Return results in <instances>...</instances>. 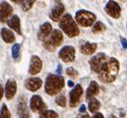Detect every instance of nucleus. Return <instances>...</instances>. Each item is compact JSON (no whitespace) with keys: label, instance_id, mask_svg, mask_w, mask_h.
Segmentation results:
<instances>
[{"label":"nucleus","instance_id":"obj_2","mask_svg":"<svg viewBox=\"0 0 127 118\" xmlns=\"http://www.w3.org/2000/svg\"><path fill=\"white\" fill-rule=\"evenodd\" d=\"M64 87V79L60 75L49 74L45 81V92L48 95L58 94Z\"/></svg>","mask_w":127,"mask_h":118},{"label":"nucleus","instance_id":"obj_24","mask_svg":"<svg viewBox=\"0 0 127 118\" xmlns=\"http://www.w3.org/2000/svg\"><path fill=\"white\" fill-rule=\"evenodd\" d=\"M11 53H12V57L15 61H18L19 60V57H20V44H14L12 46V49H11Z\"/></svg>","mask_w":127,"mask_h":118},{"label":"nucleus","instance_id":"obj_31","mask_svg":"<svg viewBox=\"0 0 127 118\" xmlns=\"http://www.w3.org/2000/svg\"><path fill=\"white\" fill-rule=\"evenodd\" d=\"M76 118H90V117H89V115H88L87 113H81V114H79Z\"/></svg>","mask_w":127,"mask_h":118},{"label":"nucleus","instance_id":"obj_6","mask_svg":"<svg viewBox=\"0 0 127 118\" xmlns=\"http://www.w3.org/2000/svg\"><path fill=\"white\" fill-rule=\"evenodd\" d=\"M75 18H76V22L83 26V27H88V26H91L95 20H96V16H95L94 13L90 12V11H87V10H79L76 12V15H75Z\"/></svg>","mask_w":127,"mask_h":118},{"label":"nucleus","instance_id":"obj_9","mask_svg":"<svg viewBox=\"0 0 127 118\" xmlns=\"http://www.w3.org/2000/svg\"><path fill=\"white\" fill-rule=\"evenodd\" d=\"M105 12L112 18H119L121 15V8L114 0H109L105 6Z\"/></svg>","mask_w":127,"mask_h":118},{"label":"nucleus","instance_id":"obj_11","mask_svg":"<svg viewBox=\"0 0 127 118\" xmlns=\"http://www.w3.org/2000/svg\"><path fill=\"white\" fill-rule=\"evenodd\" d=\"M42 69V61L41 59L36 56V55H33L31 57V60H30V66H29V73L31 75H35L37 73H39Z\"/></svg>","mask_w":127,"mask_h":118},{"label":"nucleus","instance_id":"obj_13","mask_svg":"<svg viewBox=\"0 0 127 118\" xmlns=\"http://www.w3.org/2000/svg\"><path fill=\"white\" fill-rule=\"evenodd\" d=\"M42 86V80L38 77H32V78H28L25 81V88L29 91L35 92L37 91L39 88Z\"/></svg>","mask_w":127,"mask_h":118},{"label":"nucleus","instance_id":"obj_30","mask_svg":"<svg viewBox=\"0 0 127 118\" xmlns=\"http://www.w3.org/2000/svg\"><path fill=\"white\" fill-rule=\"evenodd\" d=\"M120 40H121L122 46H123L125 49H127V40H126L125 38H123V37H120Z\"/></svg>","mask_w":127,"mask_h":118},{"label":"nucleus","instance_id":"obj_34","mask_svg":"<svg viewBox=\"0 0 127 118\" xmlns=\"http://www.w3.org/2000/svg\"><path fill=\"white\" fill-rule=\"evenodd\" d=\"M13 2H15V3H23L25 0H12Z\"/></svg>","mask_w":127,"mask_h":118},{"label":"nucleus","instance_id":"obj_16","mask_svg":"<svg viewBox=\"0 0 127 118\" xmlns=\"http://www.w3.org/2000/svg\"><path fill=\"white\" fill-rule=\"evenodd\" d=\"M52 32V25L49 22H45L44 24H42L39 28V31L37 34V37L39 40L44 41L46 40V37Z\"/></svg>","mask_w":127,"mask_h":118},{"label":"nucleus","instance_id":"obj_14","mask_svg":"<svg viewBox=\"0 0 127 118\" xmlns=\"http://www.w3.org/2000/svg\"><path fill=\"white\" fill-rule=\"evenodd\" d=\"M17 91V84L14 79H8L5 84V96L8 100L12 99Z\"/></svg>","mask_w":127,"mask_h":118},{"label":"nucleus","instance_id":"obj_22","mask_svg":"<svg viewBox=\"0 0 127 118\" xmlns=\"http://www.w3.org/2000/svg\"><path fill=\"white\" fill-rule=\"evenodd\" d=\"M99 108H100V102L97 99H95V98L90 99L89 104H88V109L90 112H97Z\"/></svg>","mask_w":127,"mask_h":118},{"label":"nucleus","instance_id":"obj_21","mask_svg":"<svg viewBox=\"0 0 127 118\" xmlns=\"http://www.w3.org/2000/svg\"><path fill=\"white\" fill-rule=\"evenodd\" d=\"M1 36H2V39L6 43H12L15 41V35L13 34L12 31L9 30V29L2 28L1 29Z\"/></svg>","mask_w":127,"mask_h":118},{"label":"nucleus","instance_id":"obj_35","mask_svg":"<svg viewBox=\"0 0 127 118\" xmlns=\"http://www.w3.org/2000/svg\"><path fill=\"white\" fill-rule=\"evenodd\" d=\"M61 69H62V67H61V65H58V67H57V73H61Z\"/></svg>","mask_w":127,"mask_h":118},{"label":"nucleus","instance_id":"obj_32","mask_svg":"<svg viewBox=\"0 0 127 118\" xmlns=\"http://www.w3.org/2000/svg\"><path fill=\"white\" fill-rule=\"evenodd\" d=\"M93 118H104V116L101 114V113H96V114H95L94 116H93Z\"/></svg>","mask_w":127,"mask_h":118},{"label":"nucleus","instance_id":"obj_39","mask_svg":"<svg viewBox=\"0 0 127 118\" xmlns=\"http://www.w3.org/2000/svg\"><path fill=\"white\" fill-rule=\"evenodd\" d=\"M39 118H43V117H41V116H40V117H39Z\"/></svg>","mask_w":127,"mask_h":118},{"label":"nucleus","instance_id":"obj_5","mask_svg":"<svg viewBox=\"0 0 127 118\" xmlns=\"http://www.w3.org/2000/svg\"><path fill=\"white\" fill-rule=\"evenodd\" d=\"M62 41H63L62 32H60V30H58V29H55V30H53V32L51 33L50 37L47 40H44L43 46L48 51H54L57 47L60 46Z\"/></svg>","mask_w":127,"mask_h":118},{"label":"nucleus","instance_id":"obj_7","mask_svg":"<svg viewBox=\"0 0 127 118\" xmlns=\"http://www.w3.org/2000/svg\"><path fill=\"white\" fill-rule=\"evenodd\" d=\"M82 94H83L82 86L80 84H77L69 93V104L71 107H75L79 103Z\"/></svg>","mask_w":127,"mask_h":118},{"label":"nucleus","instance_id":"obj_12","mask_svg":"<svg viewBox=\"0 0 127 118\" xmlns=\"http://www.w3.org/2000/svg\"><path fill=\"white\" fill-rule=\"evenodd\" d=\"M65 8H64V5H63L61 2L57 1L56 4L53 6L51 12H50V19L54 22H57L60 20V17H62V14L64 12Z\"/></svg>","mask_w":127,"mask_h":118},{"label":"nucleus","instance_id":"obj_4","mask_svg":"<svg viewBox=\"0 0 127 118\" xmlns=\"http://www.w3.org/2000/svg\"><path fill=\"white\" fill-rule=\"evenodd\" d=\"M108 60H109L108 56L105 53H98L97 55L93 56L89 61L91 70L95 73L99 74L104 68V66L106 65V63L108 62Z\"/></svg>","mask_w":127,"mask_h":118},{"label":"nucleus","instance_id":"obj_37","mask_svg":"<svg viewBox=\"0 0 127 118\" xmlns=\"http://www.w3.org/2000/svg\"><path fill=\"white\" fill-rule=\"evenodd\" d=\"M68 86L72 87V86H73V82H72V81H69V82H68Z\"/></svg>","mask_w":127,"mask_h":118},{"label":"nucleus","instance_id":"obj_20","mask_svg":"<svg viewBox=\"0 0 127 118\" xmlns=\"http://www.w3.org/2000/svg\"><path fill=\"white\" fill-rule=\"evenodd\" d=\"M18 116L19 118H30V115L28 113V110H27V106H26V102L25 100L22 98L19 100V103H18Z\"/></svg>","mask_w":127,"mask_h":118},{"label":"nucleus","instance_id":"obj_25","mask_svg":"<svg viewBox=\"0 0 127 118\" xmlns=\"http://www.w3.org/2000/svg\"><path fill=\"white\" fill-rule=\"evenodd\" d=\"M40 114V116L43 118H58V114L53 110H44Z\"/></svg>","mask_w":127,"mask_h":118},{"label":"nucleus","instance_id":"obj_18","mask_svg":"<svg viewBox=\"0 0 127 118\" xmlns=\"http://www.w3.org/2000/svg\"><path fill=\"white\" fill-rule=\"evenodd\" d=\"M97 49V44L96 43H91V42H86L83 45H81L80 47V51L81 53L85 54V55H91L93 54Z\"/></svg>","mask_w":127,"mask_h":118},{"label":"nucleus","instance_id":"obj_1","mask_svg":"<svg viewBox=\"0 0 127 118\" xmlns=\"http://www.w3.org/2000/svg\"><path fill=\"white\" fill-rule=\"evenodd\" d=\"M119 71V62L115 58H110L102 71L99 73V79L104 83L113 82Z\"/></svg>","mask_w":127,"mask_h":118},{"label":"nucleus","instance_id":"obj_33","mask_svg":"<svg viewBox=\"0 0 127 118\" xmlns=\"http://www.w3.org/2000/svg\"><path fill=\"white\" fill-rule=\"evenodd\" d=\"M85 109H86V107H85L84 105H81V107H80V109H79V112H80V113H84V112H85Z\"/></svg>","mask_w":127,"mask_h":118},{"label":"nucleus","instance_id":"obj_23","mask_svg":"<svg viewBox=\"0 0 127 118\" xmlns=\"http://www.w3.org/2000/svg\"><path fill=\"white\" fill-rule=\"evenodd\" d=\"M105 30H106V26L100 21L96 22L92 27V32H94V33H100V32H103Z\"/></svg>","mask_w":127,"mask_h":118},{"label":"nucleus","instance_id":"obj_17","mask_svg":"<svg viewBox=\"0 0 127 118\" xmlns=\"http://www.w3.org/2000/svg\"><path fill=\"white\" fill-rule=\"evenodd\" d=\"M99 93V86L97 84V82H95V81H92L88 88H87V92H86V99L87 100H90L92 99L95 95H97Z\"/></svg>","mask_w":127,"mask_h":118},{"label":"nucleus","instance_id":"obj_10","mask_svg":"<svg viewBox=\"0 0 127 118\" xmlns=\"http://www.w3.org/2000/svg\"><path fill=\"white\" fill-rule=\"evenodd\" d=\"M45 104L39 95H33L30 99V109L33 112H42L45 110Z\"/></svg>","mask_w":127,"mask_h":118},{"label":"nucleus","instance_id":"obj_3","mask_svg":"<svg viewBox=\"0 0 127 118\" xmlns=\"http://www.w3.org/2000/svg\"><path fill=\"white\" fill-rule=\"evenodd\" d=\"M59 27L68 37H75L79 34V28L70 14H65L61 17Z\"/></svg>","mask_w":127,"mask_h":118},{"label":"nucleus","instance_id":"obj_8","mask_svg":"<svg viewBox=\"0 0 127 118\" xmlns=\"http://www.w3.org/2000/svg\"><path fill=\"white\" fill-rule=\"evenodd\" d=\"M59 57L64 62H72L75 58V49L73 46H64L59 52Z\"/></svg>","mask_w":127,"mask_h":118},{"label":"nucleus","instance_id":"obj_15","mask_svg":"<svg viewBox=\"0 0 127 118\" xmlns=\"http://www.w3.org/2000/svg\"><path fill=\"white\" fill-rule=\"evenodd\" d=\"M13 9L11 5L6 1H1V8H0V19L1 22L6 21V19L12 14Z\"/></svg>","mask_w":127,"mask_h":118},{"label":"nucleus","instance_id":"obj_27","mask_svg":"<svg viewBox=\"0 0 127 118\" xmlns=\"http://www.w3.org/2000/svg\"><path fill=\"white\" fill-rule=\"evenodd\" d=\"M36 0H25V1L22 3V9L24 11H27L29 10L31 7L33 6V4L35 3Z\"/></svg>","mask_w":127,"mask_h":118},{"label":"nucleus","instance_id":"obj_19","mask_svg":"<svg viewBox=\"0 0 127 118\" xmlns=\"http://www.w3.org/2000/svg\"><path fill=\"white\" fill-rule=\"evenodd\" d=\"M7 24L10 28H12L13 30L18 33V34H21V28H20V19L17 15H13L11 17V19H9L7 21Z\"/></svg>","mask_w":127,"mask_h":118},{"label":"nucleus","instance_id":"obj_36","mask_svg":"<svg viewBox=\"0 0 127 118\" xmlns=\"http://www.w3.org/2000/svg\"><path fill=\"white\" fill-rule=\"evenodd\" d=\"M0 91H1V95H0V98H2V97H3V87H2V86H0Z\"/></svg>","mask_w":127,"mask_h":118},{"label":"nucleus","instance_id":"obj_38","mask_svg":"<svg viewBox=\"0 0 127 118\" xmlns=\"http://www.w3.org/2000/svg\"><path fill=\"white\" fill-rule=\"evenodd\" d=\"M110 118H118V117H116L115 115H111V116H110Z\"/></svg>","mask_w":127,"mask_h":118},{"label":"nucleus","instance_id":"obj_29","mask_svg":"<svg viewBox=\"0 0 127 118\" xmlns=\"http://www.w3.org/2000/svg\"><path fill=\"white\" fill-rule=\"evenodd\" d=\"M66 74L72 78H76L78 76V72L73 67H67L66 68Z\"/></svg>","mask_w":127,"mask_h":118},{"label":"nucleus","instance_id":"obj_26","mask_svg":"<svg viewBox=\"0 0 127 118\" xmlns=\"http://www.w3.org/2000/svg\"><path fill=\"white\" fill-rule=\"evenodd\" d=\"M0 117L1 118H11L10 111L8 110L7 106L5 104H2L1 106V112H0Z\"/></svg>","mask_w":127,"mask_h":118},{"label":"nucleus","instance_id":"obj_28","mask_svg":"<svg viewBox=\"0 0 127 118\" xmlns=\"http://www.w3.org/2000/svg\"><path fill=\"white\" fill-rule=\"evenodd\" d=\"M55 101H56V103H57L59 106H61V107H65V106H66V98H65L64 95H59V96H57V98L55 99Z\"/></svg>","mask_w":127,"mask_h":118}]
</instances>
